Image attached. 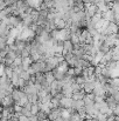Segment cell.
<instances>
[{
  "label": "cell",
  "mask_w": 119,
  "mask_h": 121,
  "mask_svg": "<svg viewBox=\"0 0 119 121\" xmlns=\"http://www.w3.org/2000/svg\"><path fill=\"white\" fill-rule=\"evenodd\" d=\"M11 95H12V98H13V100H14V104L18 102L21 98L26 96V94H25L21 89H19V88H13V91L11 92Z\"/></svg>",
  "instance_id": "obj_1"
},
{
  "label": "cell",
  "mask_w": 119,
  "mask_h": 121,
  "mask_svg": "<svg viewBox=\"0 0 119 121\" xmlns=\"http://www.w3.org/2000/svg\"><path fill=\"white\" fill-rule=\"evenodd\" d=\"M76 60H77V58H75V55L73 54V53H68V54H65L64 55V61L68 64V66L69 67H75V64H76Z\"/></svg>",
  "instance_id": "obj_2"
},
{
  "label": "cell",
  "mask_w": 119,
  "mask_h": 121,
  "mask_svg": "<svg viewBox=\"0 0 119 121\" xmlns=\"http://www.w3.org/2000/svg\"><path fill=\"white\" fill-rule=\"evenodd\" d=\"M0 105L2 106V107H7V106H13L14 105V100H13V98H12V95L11 94H7L5 98H2L1 100H0Z\"/></svg>",
  "instance_id": "obj_3"
},
{
  "label": "cell",
  "mask_w": 119,
  "mask_h": 121,
  "mask_svg": "<svg viewBox=\"0 0 119 121\" xmlns=\"http://www.w3.org/2000/svg\"><path fill=\"white\" fill-rule=\"evenodd\" d=\"M73 99L71 98H65L63 96L61 100H60V107L61 108H71L73 106Z\"/></svg>",
  "instance_id": "obj_4"
},
{
  "label": "cell",
  "mask_w": 119,
  "mask_h": 121,
  "mask_svg": "<svg viewBox=\"0 0 119 121\" xmlns=\"http://www.w3.org/2000/svg\"><path fill=\"white\" fill-rule=\"evenodd\" d=\"M84 107V102H83V100H74L73 101V106H71V108L74 109V111H79V109H82Z\"/></svg>",
  "instance_id": "obj_5"
},
{
  "label": "cell",
  "mask_w": 119,
  "mask_h": 121,
  "mask_svg": "<svg viewBox=\"0 0 119 121\" xmlns=\"http://www.w3.org/2000/svg\"><path fill=\"white\" fill-rule=\"evenodd\" d=\"M34 77H35V83H39L40 86L41 85H43L44 82H47L46 79H44V73H36V74H34Z\"/></svg>",
  "instance_id": "obj_6"
},
{
  "label": "cell",
  "mask_w": 119,
  "mask_h": 121,
  "mask_svg": "<svg viewBox=\"0 0 119 121\" xmlns=\"http://www.w3.org/2000/svg\"><path fill=\"white\" fill-rule=\"evenodd\" d=\"M32 60H31V58H23L22 59V62H21V67H22V69L23 71H27L28 68H29V66L32 65Z\"/></svg>",
  "instance_id": "obj_7"
},
{
  "label": "cell",
  "mask_w": 119,
  "mask_h": 121,
  "mask_svg": "<svg viewBox=\"0 0 119 121\" xmlns=\"http://www.w3.org/2000/svg\"><path fill=\"white\" fill-rule=\"evenodd\" d=\"M58 72H62V73H67L68 72V69H69V66H68V64L65 62V61H62L61 64H58V66H57V68H56Z\"/></svg>",
  "instance_id": "obj_8"
},
{
  "label": "cell",
  "mask_w": 119,
  "mask_h": 121,
  "mask_svg": "<svg viewBox=\"0 0 119 121\" xmlns=\"http://www.w3.org/2000/svg\"><path fill=\"white\" fill-rule=\"evenodd\" d=\"M51 73H53V75H54V79L56 81H62L64 79V73H62V72H58L57 69H54V71H51Z\"/></svg>",
  "instance_id": "obj_9"
},
{
  "label": "cell",
  "mask_w": 119,
  "mask_h": 121,
  "mask_svg": "<svg viewBox=\"0 0 119 121\" xmlns=\"http://www.w3.org/2000/svg\"><path fill=\"white\" fill-rule=\"evenodd\" d=\"M84 95H85V93L81 89V91H78V92H74V93H73L71 99H73V100H83Z\"/></svg>",
  "instance_id": "obj_10"
},
{
  "label": "cell",
  "mask_w": 119,
  "mask_h": 121,
  "mask_svg": "<svg viewBox=\"0 0 119 121\" xmlns=\"http://www.w3.org/2000/svg\"><path fill=\"white\" fill-rule=\"evenodd\" d=\"M55 22V30H63L65 28V20H54Z\"/></svg>",
  "instance_id": "obj_11"
},
{
  "label": "cell",
  "mask_w": 119,
  "mask_h": 121,
  "mask_svg": "<svg viewBox=\"0 0 119 121\" xmlns=\"http://www.w3.org/2000/svg\"><path fill=\"white\" fill-rule=\"evenodd\" d=\"M107 85H109L111 88H118V87H119V79H118V78H112V79H109Z\"/></svg>",
  "instance_id": "obj_12"
},
{
  "label": "cell",
  "mask_w": 119,
  "mask_h": 121,
  "mask_svg": "<svg viewBox=\"0 0 119 121\" xmlns=\"http://www.w3.org/2000/svg\"><path fill=\"white\" fill-rule=\"evenodd\" d=\"M44 79H46V81H47L49 85L55 80V79H54V75H53L51 72H47V73H44Z\"/></svg>",
  "instance_id": "obj_13"
},
{
  "label": "cell",
  "mask_w": 119,
  "mask_h": 121,
  "mask_svg": "<svg viewBox=\"0 0 119 121\" xmlns=\"http://www.w3.org/2000/svg\"><path fill=\"white\" fill-rule=\"evenodd\" d=\"M31 113H32V115H36V114L39 113V102H38V104H32Z\"/></svg>",
  "instance_id": "obj_14"
},
{
  "label": "cell",
  "mask_w": 119,
  "mask_h": 121,
  "mask_svg": "<svg viewBox=\"0 0 119 121\" xmlns=\"http://www.w3.org/2000/svg\"><path fill=\"white\" fill-rule=\"evenodd\" d=\"M20 114H21V115H23V117H27V118L32 117V113H31V111H29V109H27V108H25V107H22V109H21Z\"/></svg>",
  "instance_id": "obj_15"
},
{
  "label": "cell",
  "mask_w": 119,
  "mask_h": 121,
  "mask_svg": "<svg viewBox=\"0 0 119 121\" xmlns=\"http://www.w3.org/2000/svg\"><path fill=\"white\" fill-rule=\"evenodd\" d=\"M97 121H106L107 119V115L106 114H102V113H98L97 115H96V118H95Z\"/></svg>",
  "instance_id": "obj_16"
},
{
  "label": "cell",
  "mask_w": 119,
  "mask_h": 121,
  "mask_svg": "<svg viewBox=\"0 0 119 121\" xmlns=\"http://www.w3.org/2000/svg\"><path fill=\"white\" fill-rule=\"evenodd\" d=\"M73 71H74V77H79L83 73V69L79 67H73Z\"/></svg>",
  "instance_id": "obj_17"
},
{
  "label": "cell",
  "mask_w": 119,
  "mask_h": 121,
  "mask_svg": "<svg viewBox=\"0 0 119 121\" xmlns=\"http://www.w3.org/2000/svg\"><path fill=\"white\" fill-rule=\"evenodd\" d=\"M21 62H22V58L21 56H16L14 59V61H13V65L16 66V67H20L21 66Z\"/></svg>",
  "instance_id": "obj_18"
},
{
  "label": "cell",
  "mask_w": 119,
  "mask_h": 121,
  "mask_svg": "<svg viewBox=\"0 0 119 121\" xmlns=\"http://www.w3.org/2000/svg\"><path fill=\"white\" fill-rule=\"evenodd\" d=\"M69 120H70V121H83V120H82V118H81L78 114H77V112H76V113H74V114L69 118Z\"/></svg>",
  "instance_id": "obj_19"
},
{
  "label": "cell",
  "mask_w": 119,
  "mask_h": 121,
  "mask_svg": "<svg viewBox=\"0 0 119 121\" xmlns=\"http://www.w3.org/2000/svg\"><path fill=\"white\" fill-rule=\"evenodd\" d=\"M13 109H14V113H20L21 109H22V107L19 106L18 104H14V105H13Z\"/></svg>",
  "instance_id": "obj_20"
},
{
  "label": "cell",
  "mask_w": 119,
  "mask_h": 121,
  "mask_svg": "<svg viewBox=\"0 0 119 121\" xmlns=\"http://www.w3.org/2000/svg\"><path fill=\"white\" fill-rule=\"evenodd\" d=\"M29 121H39V120H38L36 115H32V117H29Z\"/></svg>",
  "instance_id": "obj_21"
},
{
  "label": "cell",
  "mask_w": 119,
  "mask_h": 121,
  "mask_svg": "<svg viewBox=\"0 0 119 121\" xmlns=\"http://www.w3.org/2000/svg\"><path fill=\"white\" fill-rule=\"evenodd\" d=\"M8 121H19L18 120V118H14V117H12V118H9Z\"/></svg>",
  "instance_id": "obj_22"
},
{
  "label": "cell",
  "mask_w": 119,
  "mask_h": 121,
  "mask_svg": "<svg viewBox=\"0 0 119 121\" xmlns=\"http://www.w3.org/2000/svg\"><path fill=\"white\" fill-rule=\"evenodd\" d=\"M115 121H118V120H115Z\"/></svg>",
  "instance_id": "obj_23"
}]
</instances>
